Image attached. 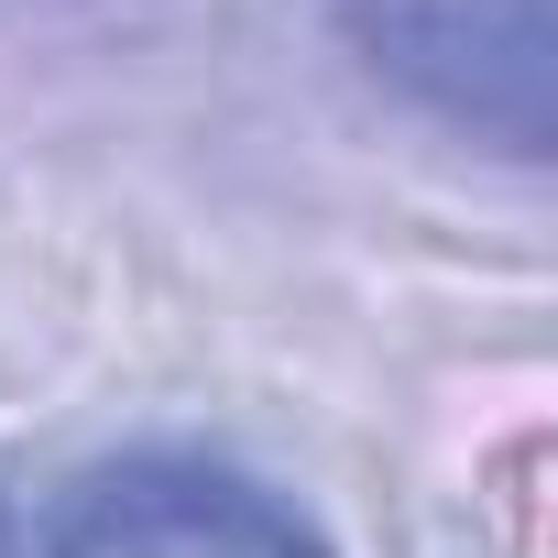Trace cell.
<instances>
[{
  "instance_id": "1",
  "label": "cell",
  "mask_w": 558,
  "mask_h": 558,
  "mask_svg": "<svg viewBox=\"0 0 558 558\" xmlns=\"http://www.w3.org/2000/svg\"><path fill=\"white\" fill-rule=\"evenodd\" d=\"M340 34L438 132L493 143L514 165L547 154V121H558L547 0H340Z\"/></svg>"
},
{
  "instance_id": "2",
  "label": "cell",
  "mask_w": 558,
  "mask_h": 558,
  "mask_svg": "<svg viewBox=\"0 0 558 558\" xmlns=\"http://www.w3.org/2000/svg\"><path fill=\"white\" fill-rule=\"evenodd\" d=\"M45 558H340L274 482L197 460V449H132L66 482Z\"/></svg>"
},
{
  "instance_id": "3",
  "label": "cell",
  "mask_w": 558,
  "mask_h": 558,
  "mask_svg": "<svg viewBox=\"0 0 558 558\" xmlns=\"http://www.w3.org/2000/svg\"><path fill=\"white\" fill-rule=\"evenodd\" d=\"M0 558H23V536H12V504H0Z\"/></svg>"
}]
</instances>
